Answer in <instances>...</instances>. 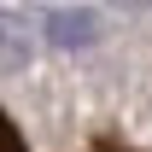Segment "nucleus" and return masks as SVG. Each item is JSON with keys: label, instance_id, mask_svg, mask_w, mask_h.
Returning <instances> with one entry per match:
<instances>
[{"label": "nucleus", "instance_id": "nucleus-1", "mask_svg": "<svg viewBox=\"0 0 152 152\" xmlns=\"http://www.w3.org/2000/svg\"><path fill=\"white\" fill-rule=\"evenodd\" d=\"M41 29H47V41H53L58 53H82V47H94L105 35V18H99L94 6H53Z\"/></svg>", "mask_w": 152, "mask_h": 152}, {"label": "nucleus", "instance_id": "nucleus-2", "mask_svg": "<svg viewBox=\"0 0 152 152\" xmlns=\"http://www.w3.org/2000/svg\"><path fill=\"white\" fill-rule=\"evenodd\" d=\"M35 64V35L18 12H0V76H23Z\"/></svg>", "mask_w": 152, "mask_h": 152}, {"label": "nucleus", "instance_id": "nucleus-3", "mask_svg": "<svg viewBox=\"0 0 152 152\" xmlns=\"http://www.w3.org/2000/svg\"><path fill=\"white\" fill-rule=\"evenodd\" d=\"M0 152H23V146H18V134L6 129V117H0Z\"/></svg>", "mask_w": 152, "mask_h": 152}, {"label": "nucleus", "instance_id": "nucleus-4", "mask_svg": "<svg viewBox=\"0 0 152 152\" xmlns=\"http://www.w3.org/2000/svg\"><path fill=\"white\" fill-rule=\"evenodd\" d=\"M117 6H129V12H146V6H152V0H117Z\"/></svg>", "mask_w": 152, "mask_h": 152}]
</instances>
